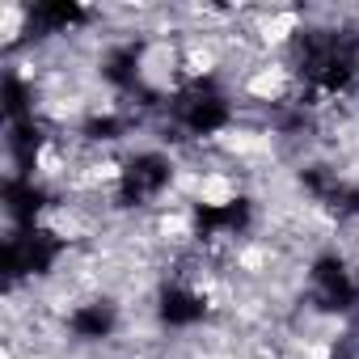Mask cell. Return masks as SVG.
<instances>
[{
    "label": "cell",
    "instance_id": "1",
    "mask_svg": "<svg viewBox=\"0 0 359 359\" xmlns=\"http://www.w3.org/2000/svg\"><path fill=\"white\" fill-rule=\"evenodd\" d=\"M300 51V72L309 81H317L321 89H342L355 76V60H359V43L355 34H334V30H313L296 39Z\"/></svg>",
    "mask_w": 359,
    "mask_h": 359
},
{
    "label": "cell",
    "instance_id": "2",
    "mask_svg": "<svg viewBox=\"0 0 359 359\" xmlns=\"http://www.w3.org/2000/svg\"><path fill=\"white\" fill-rule=\"evenodd\" d=\"M177 118H182L191 131L208 135V131L229 123V102L220 97V89L212 81H195L182 97H177Z\"/></svg>",
    "mask_w": 359,
    "mask_h": 359
},
{
    "label": "cell",
    "instance_id": "3",
    "mask_svg": "<svg viewBox=\"0 0 359 359\" xmlns=\"http://www.w3.org/2000/svg\"><path fill=\"white\" fill-rule=\"evenodd\" d=\"M60 258V241L51 237V233H22V237H13L9 241V250H5V271L9 275H43L51 262Z\"/></svg>",
    "mask_w": 359,
    "mask_h": 359
},
{
    "label": "cell",
    "instance_id": "4",
    "mask_svg": "<svg viewBox=\"0 0 359 359\" xmlns=\"http://www.w3.org/2000/svg\"><path fill=\"white\" fill-rule=\"evenodd\" d=\"M165 182H169V161L156 156V152H148V156H135V161L123 169L118 195H123V203H144V199H152Z\"/></svg>",
    "mask_w": 359,
    "mask_h": 359
},
{
    "label": "cell",
    "instance_id": "5",
    "mask_svg": "<svg viewBox=\"0 0 359 359\" xmlns=\"http://www.w3.org/2000/svg\"><path fill=\"white\" fill-rule=\"evenodd\" d=\"M313 283H317V300H321V309H351V304H355V283L346 279L342 262L321 258L317 271H313Z\"/></svg>",
    "mask_w": 359,
    "mask_h": 359
},
{
    "label": "cell",
    "instance_id": "6",
    "mask_svg": "<svg viewBox=\"0 0 359 359\" xmlns=\"http://www.w3.org/2000/svg\"><path fill=\"white\" fill-rule=\"evenodd\" d=\"M161 317H165L169 325H191V321L203 317V300L191 296V292H182V287H169V292L161 296Z\"/></svg>",
    "mask_w": 359,
    "mask_h": 359
},
{
    "label": "cell",
    "instance_id": "7",
    "mask_svg": "<svg viewBox=\"0 0 359 359\" xmlns=\"http://www.w3.org/2000/svg\"><path fill=\"white\" fill-rule=\"evenodd\" d=\"M199 233H216V229H241L250 220V203L245 199H233L224 208H199Z\"/></svg>",
    "mask_w": 359,
    "mask_h": 359
},
{
    "label": "cell",
    "instance_id": "8",
    "mask_svg": "<svg viewBox=\"0 0 359 359\" xmlns=\"http://www.w3.org/2000/svg\"><path fill=\"white\" fill-rule=\"evenodd\" d=\"M110 325H114V309H110V304H89V309L72 313V330H76L81 338H106Z\"/></svg>",
    "mask_w": 359,
    "mask_h": 359
},
{
    "label": "cell",
    "instance_id": "9",
    "mask_svg": "<svg viewBox=\"0 0 359 359\" xmlns=\"http://www.w3.org/2000/svg\"><path fill=\"white\" fill-rule=\"evenodd\" d=\"M81 18H85V9H81V5H68V0H60V5H39V9H34V26H43V30H64V26L81 22Z\"/></svg>",
    "mask_w": 359,
    "mask_h": 359
},
{
    "label": "cell",
    "instance_id": "10",
    "mask_svg": "<svg viewBox=\"0 0 359 359\" xmlns=\"http://www.w3.org/2000/svg\"><path fill=\"white\" fill-rule=\"evenodd\" d=\"M9 203H13V212H18L22 220H30V216L43 208V195H39L34 187H26V182H13V187H9Z\"/></svg>",
    "mask_w": 359,
    "mask_h": 359
},
{
    "label": "cell",
    "instance_id": "11",
    "mask_svg": "<svg viewBox=\"0 0 359 359\" xmlns=\"http://www.w3.org/2000/svg\"><path fill=\"white\" fill-rule=\"evenodd\" d=\"M106 76H110L114 85H131V76H135V51H114Z\"/></svg>",
    "mask_w": 359,
    "mask_h": 359
},
{
    "label": "cell",
    "instance_id": "12",
    "mask_svg": "<svg viewBox=\"0 0 359 359\" xmlns=\"http://www.w3.org/2000/svg\"><path fill=\"white\" fill-rule=\"evenodd\" d=\"M13 148H18V161H22V165H30V152L39 148V127L22 118V123H18V131H13Z\"/></svg>",
    "mask_w": 359,
    "mask_h": 359
},
{
    "label": "cell",
    "instance_id": "13",
    "mask_svg": "<svg viewBox=\"0 0 359 359\" xmlns=\"http://www.w3.org/2000/svg\"><path fill=\"white\" fill-rule=\"evenodd\" d=\"M89 131H93V135H110V131H114V123H110V118H106V123H93V127H89Z\"/></svg>",
    "mask_w": 359,
    "mask_h": 359
},
{
    "label": "cell",
    "instance_id": "14",
    "mask_svg": "<svg viewBox=\"0 0 359 359\" xmlns=\"http://www.w3.org/2000/svg\"><path fill=\"white\" fill-rule=\"evenodd\" d=\"M346 208H351V212H359V195H346Z\"/></svg>",
    "mask_w": 359,
    "mask_h": 359
}]
</instances>
